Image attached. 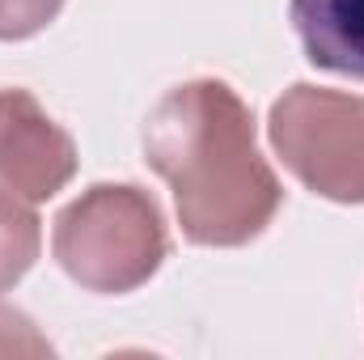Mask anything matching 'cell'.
<instances>
[{"mask_svg": "<svg viewBox=\"0 0 364 360\" xmlns=\"http://www.w3.org/2000/svg\"><path fill=\"white\" fill-rule=\"evenodd\" d=\"M144 162L170 182L191 246H246L284 203V186L259 153L250 106L216 77L174 85L153 106Z\"/></svg>", "mask_w": 364, "mask_h": 360, "instance_id": "1", "label": "cell"}, {"mask_svg": "<svg viewBox=\"0 0 364 360\" xmlns=\"http://www.w3.org/2000/svg\"><path fill=\"white\" fill-rule=\"evenodd\" d=\"M51 250L73 284L119 297L157 275L170 238L149 191L132 182H97L55 216Z\"/></svg>", "mask_w": 364, "mask_h": 360, "instance_id": "2", "label": "cell"}, {"mask_svg": "<svg viewBox=\"0 0 364 360\" xmlns=\"http://www.w3.org/2000/svg\"><path fill=\"white\" fill-rule=\"evenodd\" d=\"M267 136L301 186L335 203H364V97L292 85L272 102Z\"/></svg>", "mask_w": 364, "mask_h": 360, "instance_id": "3", "label": "cell"}, {"mask_svg": "<svg viewBox=\"0 0 364 360\" xmlns=\"http://www.w3.org/2000/svg\"><path fill=\"white\" fill-rule=\"evenodd\" d=\"M77 174V140L26 90H0V186L26 203L60 195Z\"/></svg>", "mask_w": 364, "mask_h": 360, "instance_id": "4", "label": "cell"}, {"mask_svg": "<svg viewBox=\"0 0 364 360\" xmlns=\"http://www.w3.org/2000/svg\"><path fill=\"white\" fill-rule=\"evenodd\" d=\"M288 17L314 68L364 81V0H292Z\"/></svg>", "mask_w": 364, "mask_h": 360, "instance_id": "5", "label": "cell"}, {"mask_svg": "<svg viewBox=\"0 0 364 360\" xmlns=\"http://www.w3.org/2000/svg\"><path fill=\"white\" fill-rule=\"evenodd\" d=\"M38 250H43L38 216L13 191L0 186V292H9L26 271L34 268Z\"/></svg>", "mask_w": 364, "mask_h": 360, "instance_id": "6", "label": "cell"}, {"mask_svg": "<svg viewBox=\"0 0 364 360\" xmlns=\"http://www.w3.org/2000/svg\"><path fill=\"white\" fill-rule=\"evenodd\" d=\"M68 0H0V43H21L43 34Z\"/></svg>", "mask_w": 364, "mask_h": 360, "instance_id": "7", "label": "cell"}, {"mask_svg": "<svg viewBox=\"0 0 364 360\" xmlns=\"http://www.w3.org/2000/svg\"><path fill=\"white\" fill-rule=\"evenodd\" d=\"M17 352L43 356V352H51V344L34 331V322H30L26 314L0 305V356H17Z\"/></svg>", "mask_w": 364, "mask_h": 360, "instance_id": "8", "label": "cell"}]
</instances>
